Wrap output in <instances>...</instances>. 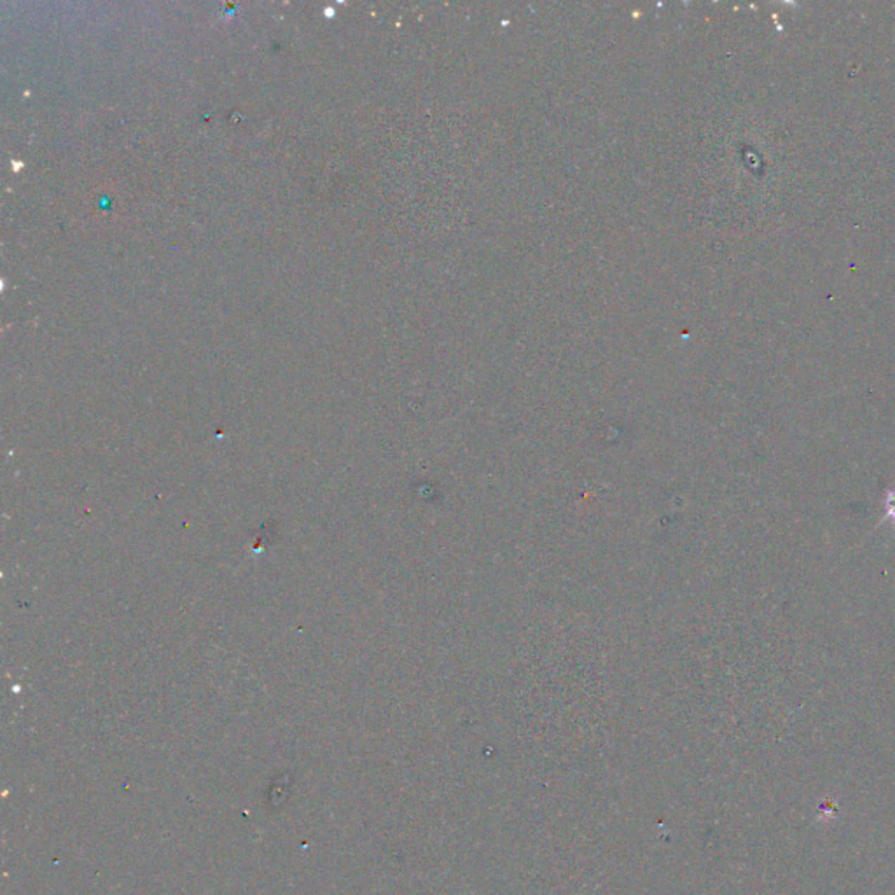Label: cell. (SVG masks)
<instances>
[{
  "label": "cell",
  "mask_w": 895,
  "mask_h": 895,
  "mask_svg": "<svg viewBox=\"0 0 895 895\" xmlns=\"http://www.w3.org/2000/svg\"><path fill=\"white\" fill-rule=\"evenodd\" d=\"M883 509H885V514L883 518L880 520V523H887V521H892L895 525V488L889 490L885 494V499H883Z\"/></svg>",
  "instance_id": "cell-1"
}]
</instances>
